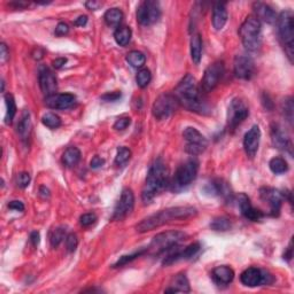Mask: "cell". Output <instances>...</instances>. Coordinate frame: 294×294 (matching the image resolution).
<instances>
[{
	"label": "cell",
	"instance_id": "d590c367",
	"mask_svg": "<svg viewBox=\"0 0 294 294\" xmlns=\"http://www.w3.org/2000/svg\"><path fill=\"white\" fill-rule=\"evenodd\" d=\"M210 228L217 232H225L231 229V221L226 217H216L210 223Z\"/></svg>",
	"mask_w": 294,
	"mask_h": 294
},
{
	"label": "cell",
	"instance_id": "603a6c76",
	"mask_svg": "<svg viewBox=\"0 0 294 294\" xmlns=\"http://www.w3.org/2000/svg\"><path fill=\"white\" fill-rule=\"evenodd\" d=\"M271 138H272V143L277 148L283 151H288L291 153L292 151V144H291V139L287 133H286L283 128L279 127V125H273L271 129Z\"/></svg>",
	"mask_w": 294,
	"mask_h": 294
},
{
	"label": "cell",
	"instance_id": "30bf717a",
	"mask_svg": "<svg viewBox=\"0 0 294 294\" xmlns=\"http://www.w3.org/2000/svg\"><path fill=\"white\" fill-rule=\"evenodd\" d=\"M177 106L178 101L175 96L163 93L155 99L152 107V113L156 120H166L177 109Z\"/></svg>",
	"mask_w": 294,
	"mask_h": 294
},
{
	"label": "cell",
	"instance_id": "f1b7e54d",
	"mask_svg": "<svg viewBox=\"0 0 294 294\" xmlns=\"http://www.w3.org/2000/svg\"><path fill=\"white\" fill-rule=\"evenodd\" d=\"M81 160V151L75 146H70L67 148L64 154H62V163L67 168H73L77 166V163Z\"/></svg>",
	"mask_w": 294,
	"mask_h": 294
},
{
	"label": "cell",
	"instance_id": "e575fe53",
	"mask_svg": "<svg viewBox=\"0 0 294 294\" xmlns=\"http://www.w3.org/2000/svg\"><path fill=\"white\" fill-rule=\"evenodd\" d=\"M42 123L49 129H58L61 125V119L54 113H46L42 117Z\"/></svg>",
	"mask_w": 294,
	"mask_h": 294
},
{
	"label": "cell",
	"instance_id": "c3c4849f",
	"mask_svg": "<svg viewBox=\"0 0 294 294\" xmlns=\"http://www.w3.org/2000/svg\"><path fill=\"white\" fill-rule=\"evenodd\" d=\"M0 60H2V62L4 64V62H6L7 61V59L10 58V52H9V50H7V46H6V44L5 43H2V44H0Z\"/></svg>",
	"mask_w": 294,
	"mask_h": 294
},
{
	"label": "cell",
	"instance_id": "f907efd6",
	"mask_svg": "<svg viewBox=\"0 0 294 294\" xmlns=\"http://www.w3.org/2000/svg\"><path fill=\"white\" fill-rule=\"evenodd\" d=\"M85 6L88 10L91 11H97L99 10L101 6H103V3L101 2H95V0H89V2L85 3Z\"/></svg>",
	"mask_w": 294,
	"mask_h": 294
},
{
	"label": "cell",
	"instance_id": "1f68e13d",
	"mask_svg": "<svg viewBox=\"0 0 294 294\" xmlns=\"http://www.w3.org/2000/svg\"><path fill=\"white\" fill-rule=\"evenodd\" d=\"M131 29L129 27H119L114 33L115 42L120 46H127L131 39Z\"/></svg>",
	"mask_w": 294,
	"mask_h": 294
},
{
	"label": "cell",
	"instance_id": "484cf974",
	"mask_svg": "<svg viewBox=\"0 0 294 294\" xmlns=\"http://www.w3.org/2000/svg\"><path fill=\"white\" fill-rule=\"evenodd\" d=\"M190 283L187 277L184 273H179L172 278L170 287L167 288L166 293H189L190 292Z\"/></svg>",
	"mask_w": 294,
	"mask_h": 294
},
{
	"label": "cell",
	"instance_id": "11a10c76",
	"mask_svg": "<svg viewBox=\"0 0 294 294\" xmlns=\"http://www.w3.org/2000/svg\"><path fill=\"white\" fill-rule=\"evenodd\" d=\"M86 22H88V17L86 15H81V17H78L75 22H74V25L75 26H80V27H83L86 25Z\"/></svg>",
	"mask_w": 294,
	"mask_h": 294
},
{
	"label": "cell",
	"instance_id": "6da1fadb",
	"mask_svg": "<svg viewBox=\"0 0 294 294\" xmlns=\"http://www.w3.org/2000/svg\"><path fill=\"white\" fill-rule=\"evenodd\" d=\"M197 209L194 207L185 206V207H172L159 211V213L153 214L147 218L143 219L138 225L136 226V230L139 233H145L148 231L158 229L160 226L169 224L174 221H180V219H187L197 215Z\"/></svg>",
	"mask_w": 294,
	"mask_h": 294
},
{
	"label": "cell",
	"instance_id": "f35d334b",
	"mask_svg": "<svg viewBox=\"0 0 294 294\" xmlns=\"http://www.w3.org/2000/svg\"><path fill=\"white\" fill-rule=\"evenodd\" d=\"M151 80H152V74L150 70L146 68H142L140 70H138V73H137V76H136V81L139 88L142 89L146 88V86L150 84Z\"/></svg>",
	"mask_w": 294,
	"mask_h": 294
},
{
	"label": "cell",
	"instance_id": "836d02e7",
	"mask_svg": "<svg viewBox=\"0 0 294 294\" xmlns=\"http://www.w3.org/2000/svg\"><path fill=\"white\" fill-rule=\"evenodd\" d=\"M270 170L276 175L285 174L288 170V164L286 162V160L283 158H273L269 163Z\"/></svg>",
	"mask_w": 294,
	"mask_h": 294
},
{
	"label": "cell",
	"instance_id": "8992f818",
	"mask_svg": "<svg viewBox=\"0 0 294 294\" xmlns=\"http://www.w3.org/2000/svg\"><path fill=\"white\" fill-rule=\"evenodd\" d=\"M186 238L187 234L182 232V231H167V232L159 233L153 238L150 245V250H152L156 255L163 254L167 250L171 249L172 247L178 246Z\"/></svg>",
	"mask_w": 294,
	"mask_h": 294
},
{
	"label": "cell",
	"instance_id": "ee69618b",
	"mask_svg": "<svg viewBox=\"0 0 294 294\" xmlns=\"http://www.w3.org/2000/svg\"><path fill=\"white\" fill-rule=\"evenodd\" d=\"M17 184L21 189H26L30 184V175L28 172H20L17 176Z\"/></svg>",
	"mask_w": 294,
	"mask_h": 294
},
{
	"label": "cell",
	"instance_id": "ffe728a7",
	"mask_svg": "<svg viewBox=\"0 0 294 294\" xmlns=\"http://www.w3.org/2000/svg\"><path fill=\"white\" fill-rule=\"evenodd\" d=\"M261 140V129L258 125H253L249 129L248 132L245 135L244 138V148L248 158L253 159L256 155L258 151V146H260Z\"/></svg>",
	"mask_w": 294,
	"mask_h": 294
},
{
	"label": "cell",
	"instance_id": "f546056e",
	"mask_svg": "<svg viewBox=\"0 0 294 294\" xmlns=\"http://www.w3.org/2000/svg\"><path fill=\"white\" fill-rule=\"evenodd\" d=\"M104 19H105V22L107 23L109 27H117V28H119L120 23L122 22L123 13L120 9L114 7V9H109L106 11Z\"/></svg>",
	"mask_w": 294,
	"mask_h": 294
},
{
	"label": "cell",
	"instance_id": "d6a6232c",
	"mask_svg": "<svg viewBox=\"0 0 294 294\" xmlns=\"http://www.w3.org/2000/svg\"><path fill=\"white\" fill-rule=\"evenodd\" d=\"M127 61L133 68H140L142 69L145 62H146V57L145 54L140 52V51H131L127 54Z\"/></svg>",
	"mask_w": 294,
	"mask_h": 294
},
{
	"label": "cell",
	"instance_id": "816d5d0a",
	"mask_svg": "<svg viewBox=\"0 0 294 294\" xmlns=\"http://www.w3.org/2000/svg\"><path fill=\"white\" fill-rule=\"evenodd\" d=\"M9 208L12 210H17V211H23L25 210V205L21 201H11L9 203Z\"/></svg>",
	"mask_w": 294,
	"mask_h": 294
},
{
	"label": "cell",
	"instance_id": "e0dca14e",
	"mask_svg": "<svg viewBox=\"0 0 294 294\" xmlns=\"http://www.w3.org/2000/svg\"><path fill=\"white\" fill-rule=\"evenodd\" d=\"M260 195L261 199L268 203L272 216H278L280 213L281 205H283L284 194L280 191L272 189V187H263L260 191Z\"/></svg>",
	"mask_w": 294,
	"mask_h": 294
},
{
	"label": "cell",
	"instance_id": "4fadbf2b",
	"mask_svg": "<svg viewBox=\"0 0 294 294\" xmlns=\"http://www.w3.org/2000/svg\"><path fill=\"white\" fill-rule=\"evenodd\" d=\"M135 207V195L130 189H124L121 193L120 200L117 201L114 213H113V221H122L128 215H130Z\"/></svg>",
	"mask_w": 294,
	"mask_h": 294
},
{
	"label": "cell",
	"instance_id": "bcb514c9",
	"mask_svg": "<svg viewBox=\"0 0 294 294\" xmlns=\"http://www.w3.org/2000/svg\"><path fill=\"white\" fill-rule=\"evenodd\" d=\"M54 33H56L57 36H65V35L69 33V27H68V25H67V23L60 22V23H58V26L56 27V31H54Z\"/></svg>",
	"mask_w": 294,
	"mask_h": 294
},
{
	"label": "cell",
	"instance_id": "7a4b0ae2",
	"mask_svg": "<svg viewBox=\"0 0 294 294\" xmlns=\"http://www.w3.org/2000/svg\"><path fill=\"white\" fill-rule=\"evenodd\" d=\"M175 97L178 104H182L190 112L205 114L207 105L200 95L199 86L191 74H186L175 89Z\"/></svg>",
	"mask_w": 294,
	"mask_h": 294
},
{
	"label": "cell",
	"instance_id": "7dc6e473",
	"mask_svg": "<svg viewBox=\"0 0 294 294\" xmlns=\"http://www.w3.org/2000/svg\"><path fill=\"white\" fill-rule=\"evenodd\" d=\"M104 164H105V160L97 155L91 160V162H90V167H91L92 169H99V168L103 167Z\"/></svg>",
	"mask_w": 294,
	"mask_h": 294
},
{
	"label": "cell",
	"instance_id": "83f0119b",
	"mask_svg": "<svg viewBox=\"0 0 294 294\" xmlns=\"http://www.w3.org/2000/svg\"><path fill=\"white\" fill-rule=\"evenodd\" d=\"M191 58L195 65H199L202 58V38L200 34H193L191 37Z\"/></svg>",
	"mask_w": 294,
	"mask_h": 294
},
{
	"label": "cell",
	"instance_id": "d4e9b609",
	"mask_svg": "<svg viewBox=\"0 0 294 294\" xmlns=\"http://www.w3.org/2000/svg\"><path fill=\"white\" fill-rule=\"evenodd\" d=\"M211 277H213L215 283L218 285H229L232 283L234 271L228 265H221L213 270Z\"/></svg>",
	"mask_w": 294,
	"mask_h": 294
},
{
	"label": "cell",
	"instance_id": "5bb4252c",
	"mask_svg": "<svg viewBox=\"0 0 294 294\" xmlns=\"http://www.w3.org/2000/svg\"><path fill=\"white\" fill-rule=\"evenodd\" d=\"M240 280L242 285L247 287H257V286L271 283L272 277L258 268H248L241 273Z\"/></svg>",
	"mask_w": 294,
	"mask_h": 294
},
{
	"label": "cell",
	"instance_id": "ba28073f",
	"mask_svg": "<svg viewBox=\"0 0 294 294\" xmlns=\"http://www.w3.org/2000/svg\"><path fill=\"white\" fill-rule=\"evenodd\" d=\"M183 138L185 139V151L190 155H200L208 146L206 137L195 128L189 127L183 132Z\"/></svg>",
	"mask_w": 294,
	"mask_h": 294
},
{
	"label": "cell",
	"instance_id": "d6986e66",
	"mask_svg": "<svg viewBox=\"0 0 294 294\" xmlns=\"http://www.w3.org/2000/svg\"><path fill=\"white\" fill-rule=\"evenodd\" d=\"M76 103V97L72 93H54L45 98V105L57 111L72 108Z\"/></svg>",
	"mask_w": 294,
	"mask_h": 294
},
{
	"label": "cell",
	"instance_id": "7402d4cb",
	"mask_svg": "<svg viewBox=\"0 0 294 294\" xmlns=\"http://www.w3.org/2000/svg\"><path fill=\"white\" fill-rule=\"evenodd\" d=\"M254 12H255V15L254 17L257 18L258 21H264L265 23H269V25H272L277 21V14L276 12L273 11L271 6H269L268 4L265 3H254L253 5Z\"/></svg>",
	"mask_w": 294,
	"mask_h": 294
},
{
	"label": "cell",
	"instance_id": "60d3db41",
	"mask_svg": "<svg viewBox=\"0 0 294 294\" xmlns=\"http://www.w3.org/2000/svg\"><path fill=\"white\" fill-rule=\"evenodd\" d=\"M66 248L69 253H74L78 246V239L77 236L74 233H69L68 236L66 237Z\"/></svg>",
	"mask_w": 294,
	"mask_h": 294
},
{
	"label": "cell",
	"instance_id": "f6af8a7d",
	"mask_svg": "<svg viewBox=\"0 0 294 294\" xmlns=\"http://www.w3.org/2000/svg\"><path fill=\"white\" fill-rule=\"evenodd\" d=\"M283 109L285 113V116L287 117V120L289 122H292L293 119V103H292V98H287V99L284 100L283 103Z\"/></svg>",
	"mask_w": 294,
	"mask_h": 294
},
{
	"label": "cell",
	"instance_id": "2e32d148",
	"mask_svg": "<svg viewBox=\"0 0 294 294\" xmlns=\"http://www.w3.org/2000/svg\"><path fill=\"white\" fill-rule=\"evenodd\" d=\"M38 82H39V88H41L42 92L44 93V95H46V97L57 93V89H58L57 77L49 67L46 66L39 67Z\"/></svg>",
	"mask_w": 294,
	"mask_h": 294
},
{
	"label": "cell",
	"instance_id": "cb8c5ba5",
	"mask_svg": "<svg viewBox=\"0 0 294 294\" xmlns=\"http://www.w3.org/2000/svg\"><path fill=\"white\" fill-rule=\"evenodd\" d=\"M213 22L214 28L216 30H222L228 22V11L224 3H217L214 5L213 9Z\"/></svg>",
	"mask_w": 294,
	"mask_h": 294
},
{
	"label": "cell",
	"instance_id": "277c9868",
	"mask_svg": "<svg viewBox=\"0 0 294 294\" xmlns=\"http://www.w3.org/2000/svg\"><path fill=\"white\" fill-rule=\"evenodd\" d=\"M261 30L262 26L257 18L249 15L245 19L239 29L242 44L248 51H256L261 45Z\"/></svg>",
	"mask_w": 294,
	"mask_h": 294
},
{
	"label": "cell",
	"instance_id": "3957f363",
	"mask_svg": "<svg viewBox=\"0 0 294 294\" xmlns=\"http://www.w3.org/2000/svg\"><path fill=\"white\" fill-rule=\"evenodd\" d=\"M169 184V172L162 159L155 160L148 170L142 193L144 203H151L156 195L161 193Z\"/></svg>",
	"mask_w": 294,
	"mask_h": 294
},
{
	"label": "cell",
	"instance_id": "f5cc1de1",
	"mask_svg": "<svg viewBox=\"0 0 294 294\" xmlns=\"http://www.w3.org/2000/svg\"><path fill=\"white\" fill-rule=\"evenodd\" d=\"M67 62V59L66 58H57L56 60L52 61V65L56 69H60L62 67L65 66V64Z\"/></svg>",
	"mask_w": 294,
	"mask_h": 294
},
{
	"label": "cell",
	"instance_id": "8fae6325",
	"mask_svg": "<svg viewBox=\"0 0 294 294\" xmlns=\"http://www.w3.org/2000/svg\"><path fill=\"white\" fill-rule=\"evenodd\" d=\"M249 115V108L240 98H234L228 108V125L231 130H236Z\"/></svg>",
	"mask_w": 294,
	"mask_h": 294
},
{
	"label": "cell",
	"instance_id": "4316f807",
	"mask_svg": "<svg viewBox=\"0 0 294 294\" xmlns=\"http://www.w3.org/2000/svg\"><path fill=\"white\" fill-rule=\"evenodd\" d=\"M18 133L22 142H28L31 133V120L28 111L23 112V114L20 117V121L18 123Z\"/></svg>",
	"mask_w": 294,
	"mask_h": 294
},
{
	"label": "cell",
	"instance_id": "74e56055",
	"mask_svg": "<svg viewBox=\"0 0 294 294\" xmlns=\"http://www.w3.org/2000/svg\"><path fill=\"white\" fill-rule=\"evenodd\" d=\"M131 158V151L128 147H120L117 150L116 156H115V164L119 167H123L124 164H127L129 160Z\"/></svg>",
	"mask_w": 294,
	"mask_h": 294
},
{
	"label": "cell",
	"instance_id": "681fc988",
	"mask_svg": "<svg viewBox=\"0 0 294 294\" xmlns=\"http://www.w3.org/2000/svg\"><path fill=\"white\" fill-rule=\"evenodd\" d=\"M120 98H121V92L115 91L111 93H106V95L101 97V99L106 101H116L117 99H120Z\"/></svg>",
	"mask_w": 294,
	"mask_h": 294
},
{
	"label": "cell",
	"instance_id": "ab89813d",
	"mask_svg": "<svg viewBox=\"0 0 294 294\" xmlns=\"http://www.w3.org/2000/svg\"><path fill=\"white\" fill-rule=\"evenodd\" d=\"M144 253H145V250H139V252L133 253V254H131V255H125V256L120 257V258H119V261H117L116 263H115L114 265H113V268H120V266L128 264L129 262H131V261H133V260H136L137 257H139L140 255H143Z\"/></svg>",
	"mask_w": 294,
	"mask_h": 294
},
{
	"label": "cell",
	"instance_id": "5b68a950",
	"mask_svg": "<svg viewBox=\"0 0 294 294\" xmlns=\"http://www.w3.org/2000/svg\"><path fill=\"white\" fill-rule=\"evenodd\" d=\"M278 33H279L280 41L283 43L285 52L292 61L293 59V41H294V25H293V12H281L279 18L277 19Z\"/></svg>",
	"mask_w": 294,
	"mask_h": 294
},
{
	"label": "cell",
	"instance_id": "b9f144b4",
	"mask_svg": "<svg viewBox=\"0 0 294 294\" xmlns=\"http://www.w3.org/2000/svg\"><path fill=\"white\" fill-rule=\"evenodd\" d=\"M96 221H97V216H96V214H93V213H86V214L82 215V216L80 217V223H81V225L83 226V228L91 226L92 224H95Z\"/></svg>",
	"mask_w": 294,
	"mask_h": 294
},
{
	"label": "cell",
	"instance_id": "8d00e7d4",
	"mask_svg": "<svg viewBox=\"0 0 294 294\" xmlns=\"http://www.w3.org/2000/svg\"><path fill=\"white\" fill-rule=\"evenodd\" d=\"M66 237L67 236H66L65 228H62V226L56 228L52 232H51V236H50L51 246H52L53 248H57V247L64 241V239H66Z\"/></svg>",
	"mask_w": 294,
	"mask_h": 294
},
{
	"label": "cell",
	"instance_id": "9f6ffc18",
	"mask_svg": "<svg viewBox=\"0 0 294 294\" xmlns=\"http://www.w3.org/2000/svg\"><path fill=\"white\" fill-rule=\"evenodd\" d=\"M43 56H44V50H42L41 48H36L34 50L33 52V58L36 59V60H39V59H42Z\"/></svg>",
	"mask_w": 294,
	"mask_h": 294
},
{
	"label": "cell",
	"instance_id": "ac0fdd59",
	"mask_svg": "<svg viewBox=\"0 0 294 294\" xmlns=\"http://www.w3.org/2000/svg\"><path fill=\"white\" fill-rule=\"evenodd\" d=\"M233 70L236 77L248 81L255 73V64L253 59L248 56H237L234 59Z\"/></svg>",
	"mask_w": 294,
	"mask_h": 294
},
{
	"label": "cell",
	"instance_id": "4dcf8cb0",
	"mask_svg": "<svg viewBox=\"0 0 294 294\" xmlns=\"http://www.w3.org/2000/svg\"><path fill=\"white\" fill-rule=\"evenodd\" d=\"M4 100H5V105H6L5 123L11 124L12 122H13L15 114H17V105H15V100L11 93H7V95H5V97H4Z\"/></svg>",
	"mask_w": 294,
	"mask_h": 294
},
{
	"label": "cell",
	"instance_id": "52a82bcc",
	"mask_svg": "<svg viewBox=\"0 0 294 294\" xmlns=\"http://www.w3.org/2000/svg\"><path fill=\"white\" fill-rule=\"evenodd\" d=\"M199 170V162L195 159H190L186 162L180 164L174 177V189L182 190L189 186L197 178Z\"/></svg>",
	"mask_w": 294,
	"mask_h": 294
},
{
	"label": "cell",
	"instance_id": "9a60e30c",
	"mask_svg": "<svg viewBox=\"0 0 294 294\" xmlns=\"http://www.w3.org/2000/svg\"><path fill=\"white\" fill-rule=\"evenodd\" d=\"M200 248H201V246H200V244H198V242H195V244H192L190 246H187L184 249H180L178 246L172 247L171 249L167 250L168 255L164 257L163 264L164 265H170V264L175 263V262H177V261L190 260V258L197 255V254L199 253Z\"/></svg>",
	"mask_w": 294,
	"mask_h": 294
},
{
	"label": "cell",
	"instance_id": "7bdbcfd3",
	"mask_svg": "<svg viewBox=\"0 0 294 294\" xmlns=\"http://www.w3.org/2000/svg\"><path fill=\"white\" fill-rule=\"evenodd\" d=\"M131 123V119L129 116H122L120 119L116 120V122L114 123V129L117 131H123L127 129L129 125Z\"/></svg>",
	"mask_w": 294,
	"mask_h": 294
},
{
	"label": "cell",
	"instance_id": "44dd1931",
	"mask_svg": "<svg viewBox=\"0 0 294 294\" xmlns=\"http://www.w3.org/2000/svg\"><path fill=\"white\" fill-rule=\"evenodd\" d=\"M239 208H240V211L244 215V217L249 219V221L257 222L264 216L261 210L254 208L252 203H250L249 198L245 194L239 195Z\"/></svg>",
	"mask_w": 294,
	"mask_h": 294
},
{
	"label": "cell",
	"instance_id": "db71d44e",
	"mask_svg": "<svg viewBox=\"0 0 294 294\" xmlns=\"http://www.w3.org/2000/svg\"><path fill=\"white\" fill-rule=\"evenodd\" d=\"M39 239H41V237H39V233L37 232V231H34V232H31L30 241H31V244H33L35 247L38 246Z\"/></svg>",
	"mask_w": 294,
	"mask_h": 294
},
{
	"label": "cell",
	"instance_id": "7c38bea8",
	"mask_svg": "<svg viewBox=\"0 0 294 294\" xmlns=\"http://www.w3.org/2000/svg\"><path fill=\"white\" fill-rule=\"evenodd\" d=\"M225 66L223 61H215L205 70V75L201 81V89L205 92H210L218 85L221 78L224 75Z\"/></svg>",
	"mask_w": 294,
	"mask_h": 294
},
{
	"label": "cell",
	"instance_id": "9c48e42d",
	"mask_svg": "<svg viewBox=\"0 0 294 294\" xmlns=\"http://www.w3.org/2000/svg\"><path fill=\"white\" fill-rule=\"evenodd\" d=\"M161 17L160 4L154 0H145L137 9V21L142 26H151Z\"/></svg>",
	"mask_w": 294,
	"mask_h": 294
}]
</instances>
